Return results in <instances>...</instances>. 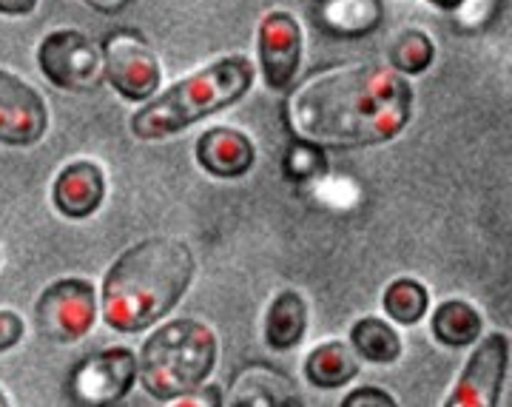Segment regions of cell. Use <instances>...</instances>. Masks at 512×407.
Instances as JSON below:
<instances>
[{
  "mask_svg": "<svg viewBox=\"0 0 512 407\" xmlns=\"http://www.w3.org/2000/svg\"><path fill=\"white\" fill-rule=\"evenodd\" d=\"M285 114L293 134L316 146H382L410 123L413 86L387 66H345L302 83Z\"/></svg>",
  "mask_w": 512,
  "mask_h": 407,
  "instance_id": "obj_1",
  "label": "cell"
},
{
  "mask_svg": "<svg viewBox=\"0 0 512 407\" xmlns=\"http://www.w3.org/2000/svg\"><path fill=\"white\" fill-rule=\"evenodd\" d=\"M197 262L183 240L151 237L137 242L103 279V316L114 331L137 333L168 316L183 299Z\"/></svg>",
  "mask_w": 512,
  "mask_h": 407,
  "instance_id": "obj_2",
  "label": "cell"
},
{
  "mask_svg": "<svg viewBox=\"0 0 512 407\" xmlns=\"http://www.w3.org/2000/svg\"><path fill=\"white\" fill-rule=\"evenodd\" d=\"M254 63L248 57L231 55L205 66L191 77L174 83L163 94H154L143 109L131 117V134L137 140H165L177 131L200 123L214 111L228 109L254 86Z\"/></svg>",
  "mask_w": 512,
  "mask_h": 407,
  "instance_id": "obj_3",
  "label": "cell"
},
{
  "mask_svg": "<svg viewBox=\"0 0 512 407\" xmlns=\"http://www.w3.org/2000/svg\"><path fill=\"white\" fill-rule=\"evenodd\" d=\"M217 356L220 342L208 325L177 319L148 336L137 359V379L154 402L171 405L211 376Z\"/></svg>",
  "mask_w": 512,
  "mask_h": 407,
  "instance_id": "obj_4",
  "label": "cell"
},
{
  "mask_svg": "<svg viewBox=\"0 0 512 407\" xmlns=\"http://www.w3.org/2000/svg\"><path fill=\"white\" fill-rule=\"evenodd\" d=\"M137 382V356L128 348L83 356L66 376V399L72 405L103 407L123 402Z\"/></svg>",
  "mask_w": 512,
  "mask_h": 407,
  "instance_id": "obj_5",
  "label": "cell"
},
{
  "mask_svg": "<svg viewBox=\"0 0 512 407\" xmlns=\"http://www.w3.org/2000/svg\"><path fill=\"white\" fill-rule=\"evenodd\" d=\"M97 316L94 285L83 277L52 282L35 305L37 333L55 345H69L92 331Z\"/></svg>",
  "mask_w": 512,
  "mask_h": 407,
  "instance_id": "obj_6",
  "label": "cell"
},
{
  "mask_svg": "<svg viewBox=\"0 0 512 407\" xmlns=\"http://www.w3.org/2000/svg\"><path fill=\"white\" fill-rule=\"evenodd\" d=\"M40 72L63 92H94L103 83V52L77 29H57L37 49Z\"/></svg>",
  "mask_w": 512,
  "mask_h": 407,
  "instance_id": "obj_7",
  "label": "cell"
},
{
  "mask_svg": "<svg viewBox=\"0 0 512 407\" xmlns=\"http://www.w3.org/2000/svg\"><path fill=\"white\" fill-rule=\"evenodd\" d=\"M103 74L114 92L131 103H148L160 92L163 69L143 35L120 29L103 40Z\"/></svg>",
  "mask_w": 512,
  "mask_h": 407,
  "instance_id": "obj_8",
  "label": "cell"
},
{
  "mask_svg": "<svg viewBox=\"0 0 512 407\" xmlns=\"http://www.w3.org/2000/svg\"><path fill=\"white\" fill-rule=\"evenodd\" d=\"M510 365V339L504 333H490L476 353L447 399V407H495L501 399V388Z\"/></svg>",
  "mask_w": 512,
  "mask_h": 407,
  "instance_id": "obj_9",
  "label": "cell"
},
{
  "mask_svg": "<svg viewBox=\"0 0 512 407\" xmlns=\"http://www.w3.org/2000/svg\"><path fill=\"white\" fill-rule=\"evenodd\" d=\"M49 129L46 100L18 74L0 69V143L35 146Z\"/></svg>",
  "mask_w": 512,
  "mask_h": 407,
  "instance_id": "obj_10",
  "label": "cell"
},
{
  "mask_svg": "<svg viewBox=\"0 0 512 407\" xmlns=\"http://www.w3.org/2000/svg\"><path fill=\"white\" fill-rule=\"evenodd\" d=\"M302 60V29L288 12H271L259 23V63L268 89L288 92Z\"/></svg>",
  "mask_w": 512,
  "mask_h": 407,
  "instance_id": "obj_11",
  "label": "cell"
},
{
  "mask_svg": "<svg viewBox=\"0 0 512 407\" xmlns=\"http://www.w3.org/2000/svg\"><path fill=\"white\" fill-rule=\"evenodd\" d=\"M197 163L220 180H239L256 163V148L248 134L228 126H214L197 140Z\"/></svg>",
  "mask_w": 512,
  "mask_h": 407,
  "instance_id": "obj_12",
  "label": "cell"
},
{
  "mask_svg": "<svg viewBox=\"0 0 512 407\" xmlns=\"http://www.w3.org/2000/svg\"><path fill=\"white\" fill-rule=\"evenodd\" d=\"M106 177L92 160H77L57 174L52 200L55 208L69 220H86L103 205Z\"/></svg>",
  "mask_w": 512,
  "mask_h": 407,
  "instance_id": "obj_13",
  "label": "cell"
},
{
  "mask_svg": "<svg viewBox=\"0 0 512 407\" xmlns=\"http://www.w3.org/2000/svg\"><path fill=\"white\" fill-rule=\"evenodd\" d=\"M384 12L379 0H322L319 20L336 37H362L379 29Z\"/></svg>",
  "mask_w": 512,
  "mask_h": 407,
  "instance_id": "obj_14",
  "label": "cell"
},
{
  "mask_svg": "<svg viewBox=\"0 0 512 407\" xmlns=\"http://www.w3.org/2000/svg\"><path fill=\"white\" fill-rule=\"evenodd\" d=\"M356 373H359V362L345 342H325L313 348L305 359V376L319 390L345 388L356 379Z\"/></svg>",
  "mask_w": 512,
  "mask_h": 407,
  "instance_id": "obj_15",
  "label": "cell"
},
{
  "mask_svg": "<svg viewBox=\"0 0 512 407\" xmlns=\"http://www.w3.org/2000/svg\"><path fill=\"white\" fill-rule=\"evenodd\" d=\"M433 336L444 348H467L478 342L484 319L476 308L464 299H444L439 308L433 311Z\"/></svg>",
  "mask_w": 512,
  "mask_h": 407,
  "instance_id": "obj_16",
  "label": "cell"
},
{
  "mask_svg": "<svg viewBox=\"0 0 512 407\" xmlns=\"http://www.w3.org/2000/svg\"><path fill=\"white\" fill-rule=\"evenodd\" d=\"M308 328V305L302 294L296 291H282L276 296L268 322H265V339L274 351H291L293 345L302 342Z\"/></svg>",
  "mask_w": 512,
  "mask_h": 407,
  "instance_id": "obj_17",
  "label": "cell"
},
{
  "mask_svg": "<svg viewBox=\"0 0 512 407\" xmlns=\"http://www.w3.org/2000/svg\"><path fill=\"white\" fill-rule=\"evenodd\" d=\"M350 345L356 348L359 356H365L373 365H390L402 356V339L387 322L367 316L359 319L350 331Z\"/></svg>",
  "mask_w": 512,
  "mask_h": 407,
  "instance_id": "obj_18",
  "label": "cell"
},
{
  "mask_svg": "<svg viewBox=\"0 0 512 407\" xmlns=\"http://www.w3.org/2000/svg\"><path fill=\"white\" fill-rule=\"evenodd\" d=\"M382 305L393 322L416 325L430 308V296H427V288L416 279H396V282L387 285Z\"/></svg>",
  "mask_w": 512,
  "mask_h": 407,
  "instance_id": "obj_19",
  "label": "cell"
},
{
  "mask_svg": "<svg viewBox=\"0 0 512 407\" xmlns=\"http://www.w3.org/2000/svg\"><path fill=\"white\" fill-rule=\"evenodd\" d=\"M433 57H436L433 40L424 35L421 29H407L390 46V69L413 77V74L427 72Z\"/></svg>",
  "mask_w": 512,
  "mask_h": 407,
  "instance_id": "obj_20",
  "label": "cell"
},
{
  "mask_svg": "<svg viewBox=\"0 0 512 407\" xmlns=\"http://www.w3.org/2000/svg\"><path fill=\"white\" fill-rule=\"evenodd\" d=\"M285 177L293 180V183H305V180H313L319 174H325V151L316 143H308V140H296L288 154H285Z\"/></svg>",
  "mask_w": 512,
  "mask_h": 407,
  "instance_id": "obj_21",
  "label": "cell"
},
{
  "mask_svg": "<svg viewBox=\"0 0 512 407\" xmlns=\"http://www.w3.org/2000/svg\"><path fill=\"white\" fill-rule=\"evenodd\" d=\"M174 405L180 407H222L225 405V399H222V388L217 385H197L194 390H188L183 396H177L174 399Z\"/></svg>",
  "mask_w": 512,
  "mask_h": 407,
  "instance_id": "obj_22",
  "label": "cell"
},
{
  "mask_svg": "<svg viewBox=\"0 0 512 407\" xmlns=\"http://www.w3.org/2000/svg\"><path fill=\"white\" fill-rule=\"evenodd\" d=\"M23 319L15 311H0V353L12 351L23 339Z\"/></svg>",
  "mask_w": 512,
  "mask_h": 407,
  "instance_id": "obj_23",
  "label": "cell"
},
{
  "mask_svg": "<svg viewBox=\"0 0 512 407\" xmlns=\"http://www.w3.org/2000/svg\"><path fill=\"white\" fill-rule=\"evenodd\" d=\"M359 405H376V407H393L396 399L390 393H384L379 388H359L353 390L350 396H345V407H359Z\"/></svg>",
  "mask_w": 512,
  "mask_h": 407,
  "instance_id": "obj_24",
  "label": "cell"
},
{
  "mask_svg": "<svg viewBox=\"0 0 512 407\" xmlns=\"http://www.w3.org/2000/svg\"><path fill=\"white\" fill-rule=\"evenodd\" d=\"M37 0H0V15H12V18H20V15H29L35 12Z\"/></svg>",
  "mask_w": 512,
  "mask_h": 407,
  "instance_id": "obj_25",
  "label": "cell"
},
{
  "mask_svg": "<svg viewBox=\"0 0 512 407\" xmlns=\"http://www.w3.org/2000/svg\"><path fill=\"white\" fill-rule=\"evenodd\" d=\"M89 6H92L94 12H100V15H117V12H123L131 0H86Z\"/></svg>",
  "mask_w": 512,
  "mask_h": 407,
  "instance_id": "obj_26",
  "label": "cell"
},
{
  "mask_svg": "<svg viewBox=\"0 0 512 407\" xmlns=\"http://www.w3.org/2000/svg\"><path fill=\"white\" fill-rule=\"evenodd\" d=\"M427 3H433L441 12H456V9H461L467 0H427Z\"/></svg>",
  "mask_w": 512,
  "mask_h": 407,
  "instance_id": "obj_27",
  "label": "cell"
},
{
  "mask_svg": "<svg viewBox=\"0 0 512 407\" xmlns=\"http://www.w3.org/2000/svg\"><path fill=\"white\" fill-rule=\"evenodd\" d=\"M9 405V399H6V396H3V390H0V407H6Z\"/></svg>",
  "mask_w": 512,
  "mask_h": 407,
  "instance_id": "obj_28",
  "label": "cell"
}]
</instances>
